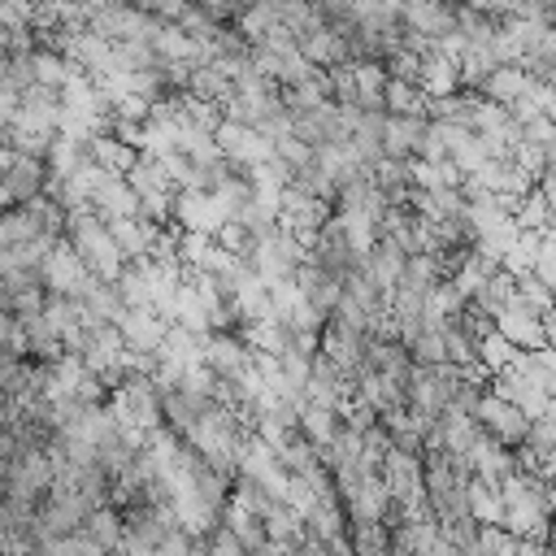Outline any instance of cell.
<instances>
[{"label":"cell","mask_w":556,"mask_h":556,"mask_svg":"<svg viewBox=\"0 0 556 556\" xmlns=\"http://www.w3.org/2000/svg\"><path fill=\"white\" fill-rule=\"evenodd\" d=\"M495 330L513 343V348H521V352H539V348H547V339H543V321H539V313L526 304V300H508L500 313H495Z\"/></svg>","instance_id":"5b68a950"},{"label":"cell","mask_w":556,"mask_h":556,"mask_svg":"<svg viewBox=\"0 0 556 556\" xmlns=\"http://www.w3.org/2000/svg\"><path fill=\"white\" fill-rule=\"evenodd\" d=\"M539 321H543V339H547V348H556V304H552V308H543V313H539Z\"/></svg>","instance_id":"ac0fdd59"},{"label":"cell","mask_w":556,"mask_h":556,"mask_svg":"<svg viewBox=\"0 0 556 556\" xmlns=\"http://www.w3.org/2000/svg\"><path fill=\"white\" fill-rule=\"evenodd\" d=\"M421 135H426V113H421V117L387 113V117H382V156H395V161L417 156Z\"/></svg>","instance_id":"52a82bcc"},{"label":"cell","mask_w":556,"mask_h":556,"mask_svg":"<svg viewBox=\"0 0 556 556\" xmlns=\"http://www.w3.org/2000/svg\"><path fill=\"white\" fill-rule=\"evenodd\" d=\"M65 235H70V248H74V252L83 256V265L91 269V278L113 282V278L122 274L126 256H122V248L113 243V235H109V226H104V217H100L96 208H74L70 222H65Z\"/></svg>","instance_id":"6da1fadb"},{"label":"cell","mask_w":556,"mask_h":556,"mask_svg":"<svg viewBox=\"0 0 556 556\" xmlns=\"http://www.w3.org/2000/svg\"><path fill=\"white\" fill-rule=\"evenodd\" d=\"M513 295H517V278H513V274L500 265V269H495V274H486V282H482V287L469 295V304L495 321V313H500V308H504Z\"/></svg>","instance_id":"30bf717a"},{"label":"cell","mask_w":556,"mask_h":556,"mask_svg":"<svg viewBox=\"0 0 556 556\" xmlns=\"http://www.w3.org/2000/svg\"><path fill=\"white\" fill-rule=\"evenodd\" d=\"M530 87V74H526V65L521 61H500V65H491V74L482 78V96L486 100H495V104H513L521 91Z\"/></svg>","instance_id":"ba28073f"},{"label":"cell","mask_w":556,"mask_h":556,"mask_svg":"<svg viewBox=\"0 0 556 556\" xmlns=\"http://www.w3.org/2000/svg\"><path fill=\"white\" fill-rule=\"evenodd\" d=\"M334 430H339V413H334V408L313 404V400L300 404V434H304L313 447H326V443L334 439Z\"/></svg>","instance_id":"8fae6325"},{"label":"cell","mask_w":556,"mask_h":556,"mask_svg":"<svg viewBox=\"0 0 556 556\" xmlns=\"http://www.w3.org/2000/svg\"><path fill=\"white\" fill-rule=\"evenodd\" d=\"M517 300H526L534 313H543V308L556 304V291H552L534 269H526V274H517Z\"/></svg>","instance_id":"2e32d148"},{"label":"cell","mask_w":556,"mask_h":556,"mask_svg":"<svg viewBox=\"0 0 556 556\" xmlns=\"http://www.w3.org/2000/svg\"><path fill=\"white\" fill-rule=\"evenodd\" d=\"M513 356H517V348H513L495 326H491L486 334H478V361H482L491 374H495V369H504V365H513Z\"/></svg>","instance_id":"9a60e30c"},{"label":"cell","mask_w":556,"mask_h":556,"mask_svg":"<svg viewBox=\"0 0 556 556\" xmlns=\"http://www.w3.org/2000/svg\"><path fill=\"white\" fill-rule=\"evenodd\" d=\"M473 417H478V426H482L486 434H495V439H500V443H508V447H517V443L526 439V430H530V417H526V413H521L513 400L495 395L491 387L478 395Z\"/></svg>","instance_id":"277c9868"},{"label":"cell","mask_w":556,"mask_h":556,"mask_svg":"<svg viewBox=\"0 0 556 556\" xmlns=\"http://www.w3.org/2000/svg\"><path fill=\"white\" fill-rule=\"evenodd\" d=\"M39 282L52 295H83L87 282H91V269L83 265V256L70 243H52L43 252V261H39Z\"/></svg>","instance_id":"7a4b0ae2"},{"label":"cell","mask_w":556,"mask_h":556,"mask_svg":"<svg viewBox=\"0 0 556 556\" xmlns=\"http://www.w3.org/2000/svg\"><path fill=\"white\" fill-rule=\"evenodd\" d=\"M556 139V122L547 117V113H534L530 122H521V143H539V148H547Z\"/></svg>","instance_id":"e0dca14e"},{"label":"cell","mask_w":556,"mask_h":556,"mask_svg":"<svg viewBox=\"0 0 556 556\" xmlns=\"http://www.w3.org/2000/svg\"><path fill=\"white\" fill-rule=\"evenodd\" d=\"M135 156H139V148L126 143V139H117L113 130L91 135V161H96L100 169H109V174H126V169L135 165Z\"/></svg>","instance_id":"9c48e42d"},{"label":"cell","mask_w":556,"mask_h":556,"mask_svg":"<svg viewBox=\"0 0 556 556\" xmlns=\"http://www.w3.org/2000/svg\"><path fill=\"white\" fill-rule=\"evenodd\" d=\"M465 495H469V517L478 526H500L504 521V500H500V491L486 478H469Z\"/></svg>","instance_id":"7c38bea8"},{"label":"cell","mask_w":556,"mask_h":556,"mask_svg":"<svg viewBox=\"0 0 556 556\" xmlns=\"http://www.w3.org/2000/svg\"><path fill=\"white\" fill-rule=\"evenodd\" d=\"M543 156H547V169H552V174H556V139H552V143H547V148H543Z\"/></svg>","instance_id":"ffe728a7"},{"label":"cell","mask_w":556,"mask_h":556,"mask_svg":"<svg viewBox=\"0 0 556 556\" xmlns=\"http://www.w3.org/2000/svg\"><path fill=\"white\" fill-rule=\"evenodd\" d=\"M508 213H513V217H517V226H526V230H543V226L552 222L547 200H543V191H539V187L521 191V195L513 200V208H508Z\"/></svg>","instance_id":"5bb4252c"},{"label":"cell","mask_w":556,"mask_h":556,"mask_svg":"<svg viewBox=\"0 0 556 556\" xmlns=\"http://www.w3.org/2000/svg\"><path fill=\"white\" fill-rule=\"evenodd\" d=\"M295 48L317 65V70H326V65H339V61H352V52H348V39L334 30V26H326V22H317V26H308V30H300L295 35Z\"/></svg>","instance_id":"8992f818"},{"label":"cell","mask_w":556,"mask_h":556,"mask_svg":"<svg viewBox=\"0 0 556 556\" xmlns=\"http://www.w3.org/2000/svg\"><path fill=\"white\" fill-rule=\"evenodd\" d=\"M543 552H556V521H552L547 534H543Z\"/></svg>","instance_id":"d6986e66"},{"label":"cell","mask_w":556,"mask_h":556,"mask_svg":"<svg viewBox=\"0 0 556 556\" xmlns=\"http://www.w3.org/2000/svg\"><path fill=\"white\" fill-rule=\"evenodd\" d=\"M226 217H230V208L222 204L217 191H208V187H178V191H174V222H178L182 230H204V235H213Z\"/></svg>","instance_id":"3957f363"},{"label":"cell","mask_w":556,"mask_h":556,"mask_svg":"<svg viewBox=\"0 0 556 556\" xmlns=\"http://www.w3.org/2000/svg\"><path fill=\"white\" fill-rule=\"evenodd\" d=\"M382 104H387V113H408V117H421V113H426V104H430V96H426L417 83L387 78V87H382Z\"/></svg>","instance_id":"4fadbf2b"}]
</instances>
